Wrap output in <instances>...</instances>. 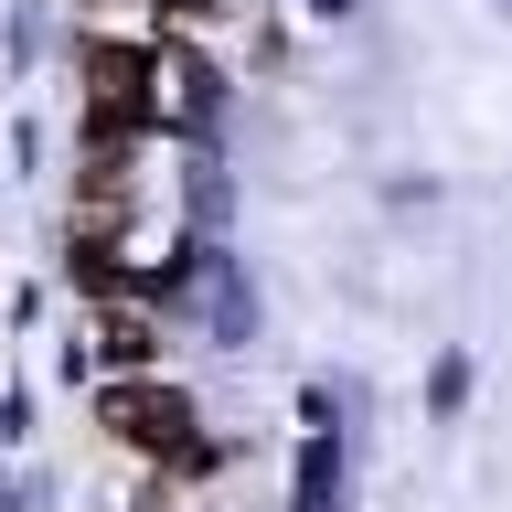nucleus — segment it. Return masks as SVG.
<instances>
[{
  "instance_id": "nucleus-3",
  "label": "nucleus",
  "mask_w": 512,
  "mask_h": 512,
  "mask_svg": "<svg viewBox=\"0 0 512 512\" xmlns=\"http://www.w3.org/2000/svg\"><path fill=\"white\" fill-rule=\"evenodd\" d=\"M86 342L107 352V363H150V352H160V331H150L139 310H96V320H86Z\"/></svg>"
},
{
  "instance_id": "nucleus-2",
  "label": "nucleus",
  "mask_w": 512,
  "mask_h": 512,
  "mask_svg": "<svg viewBox=\"0 0 512 512\" xmlns=\"http://www.w3.org/2000/svg\"><path fill=\"white\" fill-rule=\"evenodd\" d=\"M96 416H107L128 448H150V459H182V470L203 459V438H192V406L171 395V384H107V395H96Z\"/></svg>"
},
{
  "instance_id": "nucleus-1",
  "label": "nucleus",
  "mask_w": 512,
  "mask_h": 512,
  "mask_svg": "<svg viewBox=\"0 0 512 512\" xmlns=\"http://www.w3.org/2000/svg\"><path fill=\"white\" fill-rule=\"evenodd\" d=\"M75 86H86V128L96 139H139L160 128V43H86L75 54Z\"/></svg>"
}]
</instances>
